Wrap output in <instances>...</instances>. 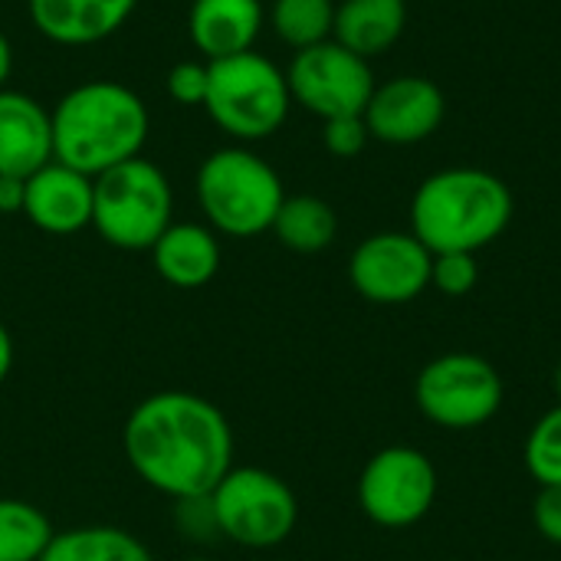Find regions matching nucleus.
<instances>
[{"label": "nucleus", "mask_w": 561, "mask_h": 561, "mask_svg": "<svg viewBox=\"0 0 561 561\" xmlns=\"http://www.w3.org/2000/svg\"><path fill=\"white\" fill-rule=\"evenodd\" d=\"M10 368H13V339H10L7 325L0 322V385L7 381Z\"/></svg>", "instance_id": "obj_30"}, {"label": "nucleus", "mask_w": 561, "mask_h": 561, "mask_svg": "<svg viewBox=\"0 0 561 561\" xmlns=\"http://www.w3.org/2000/svg\"><path fill=\"white\" fill-rule=\"evenodd\" d=\"M174 224V191L168 174L148 161H122L92 178V230L115 250H151Z\"/></svg>", "instance_id": "obj_6"}, {"label": "nucleus", "mask_w": 561, "mask_h": 561, "mask_svg": "<svg viewBox=\"0 0 561 561\" xmlns=\"http://www.w3.org/2000/svg\"><path fill=\"white\" fill-rule=\"evenodd\" d=\"M447 115V95L444 89L417 72L394 76L388 82H378L362 118L368 125L371 141L381 145H417L437 135Z\"/></svg>", "instance_id": "obj_12"}, {"label": "nucleus", "mask_w": 561, "mask_h": 561, "mask_svg": "<svg viewBox=\"0 0 561 561\" xmlns=\"http://www.w3.org/2000/svg\"><path fill=\"white\" fill-rule=\"evenodd\" d=\"M168 95L184 108H204L207 99V59H181L168 72Z\"/></svg>", "instance_id": "obj_25"}, {"label": "nucleus", "mask_w": 561, "mask_h": 561, "mask_svg": "<svg viewBox=\"0 0 561 561\" xmlns=\"http://www.w3.org/2000/svg\"><path fill=\"white\" fill-rule=\"evenodd\" d=\"M207 506L214 526L243 549L283 546L299 523L296 493L263 467H230L207 496Z\"/></svg>", "instance_id": "obj_7"}, {"label": "nucleus", "mask_w": 561, "mask_h": 561, "mask_svg": "<svg viewBox=\"0 0 561 561\" xmlns=\"http://www.w3.org/2000/svg\"><path fill=\"white\" fill-rule=\"evenodd\" d=\"M122 447L141 483L181 503L207 500L233 467L227 414L191 391H158L135 404Z\"/></svg>", "instance_id": "obj_1"}, {"label": "nucleus", "mask_w": 561, "mask_h": 561, "mask_svg": "<svg viewBox=\"0 0 561 561\" xmlns=\"http://www.w3.org/2000/svg\"><path fill=\"white\" fill-rule=\"evenodd\" d=\"M480 283V263H477V253H460V250H450V253H434V263H431V286L440 293V296H450V299H460V296H470Z\"/></svg>", "instance_id": "obj_24"}, {"label": "nucleus", "mask_w": 561, "mask_h": 561, "mask_svg": "<svg viewBox=\"0 0 561 561\" xmlns=\"http://www.w3.org/2000/svg\"><path fill=\"white\" fill-rule=\"evenodd\" d=\"M10 76H13V43H10V36L0 30V89H7Z\"/></svg>", "instance_id": "obj_29"}, {"label": "nucleus", "mask_w": 561, "mask_h": 561, "mask_svg": "<svg viewBox=\"0 0 561 561\" xmlns=\"http://www.w3.org/2000/svg\"><path fill=\"white\" fill-rule=\"evenodd\" d=\"M293 108L286 69L260 49L207 62L204 112L237 145L273 138Z\"/></svg>", "instance_id": "obj_5"}, {"label": "nucleus", "mask_w": 561, "mask_h": 561, "mask_svg": "<svg viewBox=\"0 0 561 561\" xmlns=\"http://www.w3.org/2000/svg\"><path fill=\"white\" fill-rule=\"evenodd\" d=\"M437 500V467L417 447L378 450L358 477V506L381 529L421 523Z\"/></svg>", "instance_id": "obj_10"}, {"label": "nucleus", "mask_w": 561, "mask_h": 561, "mask_svg": "<svg viewBox=\"0 0 561 561\" xmlns=\"http://www.w3.org/2000/svg\"><path fill=\"white\" fill-rule=\"evenodd\" d=\"M266 23L273 26L279 43L299 53L332 39L335 0H273V7L266 10Z\"/></svg>", "instance_id": "obj_22"}, {"label": "nucleus", "mask_w": 561, "mask_h": 561, "mask_svg": "<svg viewBox=\"0 0 561 561\" xmlns=\"http://www.w3.org/2000/svg\"><path fill=\"white\" fill-rule=\"evenodd\" d=\"M408 30V0H339L332 39L362 59L394 49Z\"/></svg>", "instance_id": "obj_18"}, {"label": "nucleus", "mask_w": 561, "mask_h": 561, "mask_svg": "<svg viewBox=\"0 0 561 561\" xmlns=\"http://www.w3.org/2000/svg\"><path fill=\"white\" fill-rule=\"evenodd\" d=\"M23 217L49 237H72L92 227V178L56 158L46 161L26 178Z\"/></svg>", "instance_id": "obj_13"}, {"label": "nucleus", "mask_w": 561, "mask_h": 561, "mask_svg": "<svg viewBox=\"0 0 561 561\" xmlns=\"http://www.w3.org/2000/svg\"><path fill=\"white\" fill-rule=\"evenodd\" d=\"M39 561H154L148 546L118 526H79L56 533Z\"/></svg>", "instance_id": "obj_20"}, {"label": "nucleus", "mask_w": 561, "mask_h": 561, "mask_svg": "<svg viewBox=\"0 0 561 561\" xmlns=\"http://www.w3.org/2000/svg\"><path fill=\"white\" fill-rule=\"evenodd\" d=\"M431 263L434 253L411 230H381L355 247L348 279L375 306H404L431 286Z\"/></svg>", "instance_id": "obj_11"}, {"label": "nucleus", "mask_w": 561, "mask_h": 561, "mask_svg": "<svg viewBox=\"0 0 561 561\" xmlns=\"http://www.w3.org/2000/svg\"><path fill=\"white\" fill-rule=\"evenodd\" d=\"M46 161H53L49 108L20 89H0V174L30 178Z\"/></svg>", "instance_id": "obj_15"}, {"label": "nucleus", "mask_w": 561, "mask_h": 561, "mask_svg": "<svg viewBox=\"0 0 561 561\" xmlns=\"http://www.w3.org/2000/svg\"><path fill=\"white\" fill-rule=\"evenodd\" d=\"M138 0H26L30 23L56 46H95L115 36L135 13Z\"/></svg>", "instance_id": "obj_14"}, {"label": "nucleus", "mask_w": 561, "mask_h": 561, "mask_svg": "<svg viewBox=\"0 0 561 561\" xmlns=\"http://www.w3.org/2000/svg\"><path fill=\"white\" fill-rule=\"evenodd\" d=\"M516 201L510 184L486 168H444L427 174L411 197V233L431 253H480L506 233Z\"/></svg>", "instance_id": "obj_3"}, {"label": "nucleus", "mask_w": 561, "mask_h": 561, "mask_svg": "<svg viewBox=\"0 0 561 561\" xmlns=\"http://www.w3.org/2000/svg\"><path fill=\"white\" fill-rule=\"evenodd\" d=\"M556 394H559V404H561V362H559V368H556Z\"/></svg>", "instance_id": "obj_31"}, {"label": "nucleus", "mask_w": 561, "mask_h": 561, "mask_svg": "<svg viewBox=\"0 0 561 561\" xmlns=\"http://www.w3.org/2000/svg\"><path fill=\"white\" fill-rule=\"evenodd\" d=\"M23 201H26V178H10L0 174V214H23Z\"/></svg>", "instance_id": "obj_28"}, {"label": "nucleus", "mask_w": 561, "mask_h": 561, "mask_svg": "<svg viewBox=\"0 0 561 561\" xmlns=\"http://www.w3.org/2000/svg\"><path fill=\"white\" fill-rule=\"evenodd\" d=\"M273 237L293 253H322L339 237V217L332 204L316 194H286L273 220Z\"/></svg>", "instance_id": "obj_19"}, {"label": "nucleus", "mask_w": 561, "mask_h": 561, "mask_svg": "<svg viewBox=\"0 0 561 561\" xmlns=\"http://www.w3.org/2000/svg\"><path fill=\"white\" fill-rule=\"evenodd\" d=\"M526 470L539 486L561 483V404L542 414L526 437Z\"/></svg>", "instance_id": "obj_23"}, {"label": "nucleus", "mask_w": 561, "mask_h": 561, "mask_svg": "<svg viewBox=\"0 0 561 561\" xmlns=\"http://www.w3.org/2000/svg\"><path fill=\"white\" fill-rule=\"evenodd\" d=\"M533 523L539 536L561 549V483L559 486H539L533 503Z\"/></svg>", "instance_id": "obj_27"}, {"label": "nucleus", "mask_w": 561, "mask_h": 561, "mask_svg": "<svg viewBox=\"0 0 561 561\" xmlns=\"http://www.w3.org/2000/svg\"><path fill=\"white\" fill-rule=\"evenodd\" d=\"M49 118L53 158L89 178L138 158L151 131L145 99L115 79H89L72 85L53 105Z\"/></svg>", "instance_id": "obj_2"}, {"label": "nucleus", "mask_w": 561, "mask_h": 561, "mask_svg": "<svg viewBox=\"0 0 561 561\" xmlns=\"http://www.w3.org/2000/svg\"><path fill=\"white\" fill-rule=\"evenodd\" d=\"M371 135L362 115H342L322 122V145L332 158H358L368 148Z\"/></svg>", "instance_id": "obj_26"}, {"label": "nucleus", "mask_w": 561, "mask_h": 561, "mask_svg": "<svg viewBox=\"0 0 561 561\" xmlns=\"http://www.w3.org/2000/svg\"><path fill=\"white\" fill-rule=\"evenodd\" d=\"M49 516L26 500H0V561H39L53 542Z\"/></svg>", "instance_id": "obj_21"}, {"label": "nucleus", "mask_w": 561, "mask_h": 561, "mask_svg": "<svg viewBox=\"0 0 561 561\" xmlns=\"http://www.w3.org/2000/svg\"><path fill=\"white\" fill-rule=\"evenodd\" d=\"M148 253L154 273L174 289H201L220 270V240L197 220H174Z\"/></svg>", "instance_id": "obj_17"}, {"label": "nucleus", "mask_w": 561, "mask_h": 561, "mask_svg": "<svg viewBox=\"0 0 561 561\" xmlns=\"http://www.w3.org/2000/svg\"><path fill=\"white\" fill-rule=\"evenodd\" d=\"M414 398L431 424L473 431L503 408V378L483 355L447 352L421 368Z\"/></svg>", "instance_id": "obj_8"}, {"label": "nucleus", "mask_w": 561, "mask_h": 561, "mask_svg": "<svg viewBox=\"0 0 561 561\" xmlns=\"http://www.w3.org/2000/svg\"><path fill=\"white\" fill-rule=\"evenodd\" d=\"M286 82H289L293 105L306 108L322 122L342 115H362L378 85L371 62L355 56L335 39L293 53L286 66Z\"/></svg>", "instance_id": "obj_9"}, {"label": "nucleus", "mask_w": 561, "mask_h": 561, "mask_svg": "<svg viewBox=\"0 0 561 561\" xmlns=\"http://www.w3.org/2000/svg\"><path fill=\"white\" fill-rule=\"evenodd\" d=\"M194 197L214 233L250 240L273 230L286 187L279 171L250 145H227L201 161Z\"/></svg>", "instance_id": "obj_4"}, {"label": "nucleus", "mask_w": 561, "mask_h": 561, "mask_svg": "<svg viewBox=\"0 0 561 561\" xmlns=\"http://www.w3.org/2000/svg\"><path fill=\"white\" fill-rule=\"evenodd\" d=\"M263 26V0H191L187 10V36L207 62L256 49Z\"/></svg>", "instance_id": "obj_16"}]
</instances>
